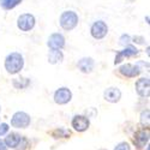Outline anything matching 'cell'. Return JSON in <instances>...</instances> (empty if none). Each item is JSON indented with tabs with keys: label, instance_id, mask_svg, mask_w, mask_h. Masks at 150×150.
Returning <instances> with one entry per match:
<instances>
[{
	"label": "cell",
	"instance_id": "obj_11",
	"mask_svg": "<svg viewBox=\"0 0 150 150\" xmlns=\"http://www.w3.org/2000/svg\"><path fill=\"white\" fill-rule=\"evenodd\" d=\"M138 54V49L137 48H134V47H132V46H127L126 48L124 49V51H120L118 54H117V57H115V64H119L120 61H122L124 60V58H130V57H134V55H137Z\"/></svg>",
	"mask_w": 150,
	"mask_h": 150
},
{
	"label": "cell",
	"instance_id": "obj_23",
	"mask_svg": "<svg viewBox=\"0 0 150 150\" xmlns=\"http://www.w3.org/2000/svg\"><path fill=\"white\" fill-rule=\"evenodd\" d=\"M0 150H7V146L3 141H0Z\"/></svg>",
	"mask_w": 150,
	"mask_h": 150
},
{
	"label": "cell",
	"instance_id": "obj_25",
	"mask_svg": "<svg viewBox=\"0 0 150 150\" xmlns=\"http://www.w3.org/2000/svg\"><path fill=\"white\" fill-rule=\"evenodd\" d=\"M101 150H105V149H101Z\"/></svg>",
	"mask_w": 150,
	"mask_h": 150
},
{
	"label": "cell",
	"instance_id": "obj_22",
	"mask_svg": "<svg viewBox=\"0 0 150 150\" xmlns=\"http://www.w3.org/2000/svg\"><path fill=\"white\" fill-rule=\"evenodd\" d=\"M7 131H8V125L7 124H1L0 125V136L5 134Z\"/></svg>",
	"mask_w": 150,
	"mask_h": 150
},
{
	"label": "cell",
	"instance_id": "obj_10",
	"mask_svg": "<svg viewBox=\"0 0 150 150\" xmlns=\"http://www.w3.org/2000/svg\"><path fill=\"white\" fill-rule=\"evenodd\" d=\"M120 73L124 74L126 77H136L141 73V69H139V62L137 65H131V64H126L120 67Z\"/></svg>",
	"mask_w": 150,
	"mask_h": 150
},
{
	"label": "cell",
	"instance_id": "obj_21",
	"mask_svg": "<svg viewBox=\"0 0 150 150\" xmlns=\"http://www.w3.org/2000/svg\"><path fill=\"white\" fill-rule=\"evenodd\" d=\"M129 42H130V36H129V35H122V36L120 37V45L125 46V45L129 43Z\"/></svg>",
	"mask_w": 150,
	"mask_h": 150
},
{
	"label": "cell",
	"instance_id": "obj_15",
	"mask_svg": "<svg viewBox=\"0 0 150 150\" xmlns=\"http://www.w3.org/2000/svg\"><path fill=\"white\" fill-rule=\"evenodd\" d=\"M22 138H21V136L17 134V133H10L7 137H6V139H5V144L10 148H16L18 146V144L21 143Z\"/></svg>",
	"mask_w": 150,
	"mask_h": 150
},
{
	"label": "cell",
	"instance_id": "obj_9",
	"mask_svg": "<svg viewBox=\"0 0 150 150\" xmlns=\"http://www.w3.org/2000/svg\"><path fill=\"white\" fill-rule=\"evenodd\" d=\"M48 46L51 49H61L65 46V39L61 34H53L48 39Z\"/></svg>",
	"mask_w": 150,
	"mask_h": 150
},
{
	"label": "cell",
	"instance_id": "obj_7",
	"mask_svg": "<svg viewBox=\"0 0 150 150\" xmlns=\"http://www.w3.org/2000/svg\"><path fill=\"white\" fill-rule=\"evenodd\" d=\"M72 126L76 131L83 132L89 127V119L83 115H76L72 119Z\"/></svg>",
	"mask_w": 150,
	"mask_h": 150
},
{
	"label": "cell",
	"instance_id": "obj_6",
	"mask_svg": "<svg viewBox=\"0 0 150 150\" xmlns=\"http://www.w3.org/2000/svg\"><path fill=\"white\" fill-rule=\"evenodd\" d=\"M71 97H72V94L67 88H60L54 94V101L58 105H65L70 101Z\"/></svg>",
	"mask_w": 150,
	"mask_h": 150
},
{
	"label": "cell",
	"instance_id": "obj_16",
	"mask_svg": "<svg viewBox=\"0 0 150 150\" xmlns=\"http://www.w3.org/2000/svg\"><path fill=\"white\" fill-rule=\"evenodd\" d=\"M62 53L59 51V49H51L49 51V54H48V61L51 64H57V62H61L62 61Z\"/></svg>",
	"mask_w": 150,
	"mask_h": 150
},
{
	"label": "cell",
	"instance_id": "obj_2",
	"mask_svg": "<svg viewBox=\"0 0 150 150\" xmlns=\"http://www.w3.org/2000/svg\"><path fill=\"white\" fill-rule=\"evenodd\" d=\"M78 24V16L73 11H65L60 17V25L65 30H72Z\"/></svg>",
	"mask_w": 150,
	"mask_h": 150
},
{
	"label": "cell",
	"instance_id": "obj_17",
	"mask_svg": "<svg viewBox=\"0 0 150 150\" xmlns=\"http://www.w3.org/2000/svg\"><path fill=\"white\" fill-rule=\"evenodd\" d=\"M22 0H0V5H1L5 10H11L16 7Z\"/></svg>",
	"mask_w": 150,
	"mask_h": 150
},
{
	"label": "cell",
	"instance_id": "obj_12",
	"mask_svg": "<svg viewBox=\"0 0 150 150\" xmlns=\"http://www.w3.org/2000/svg\"><path fill=\"white\" fill-rule=\"evenodd\" d=\"M78 69L84 72V73H89L93 71L94 69V60L91 58H83L78 61V64H77Z\"/></svg>",
	"mask_w": 150,
	"mask_h": 150
},
{
	"label": "cell",
	"instance_id": "obj_13",
	"mask_svg": "<svg viewBox=\"0 0 150 150\" xmlns=\"http://www.w3.org/2000/svg\"><path fill=\"white\" fill-rule=\"evenodd\" d=\"M121 97V93L118 88H108L106 91H105V98L109 102H118Z\"/></svg>",
	"mask_w": 150,
	"mask_h": 150
},
{
	"label": "cell",
	"instance_id": "obj_14",
	"mask_svg": "<svg viewBox=\"0 0 150 150\" xmlns=\"http://www.w3.org/2000/svg\"><path fill=\"white\" fill-rule=\"evenodd\" d=\"M148 142H149V133L148 132L139 131V132L136 133V136H134V144L138 148L144 146L145 144H148Z\"/></svg>",
	"mask_w": 150,
	"mask_h": 150
},
{
	"label": "cell",
	"instance_id": "obj_8",
	"mask_svg": "<svg viewBox=\"0 0 150 150\" xmlns=\"http://www.w3.org/2000/svg\"><path fill=\"white\" fill-rule=\"evenodd\" d=\"M150 82L148 78H141L136 82V91L142 97H148L150 93Z\"/></svg>",
	"mask_w": 150,
	"mask_h": 150
},
{
	"label": "cell",
	"instance_id": "obj_20",
	"mask_svg": "<svg viewBox=\"0 0 150 150\" xmlns=\"http://www.w3.org/2000/svg\"><path fill=\"white\" fill-rule=\"evenodd\" d=\"M53 134H54V136L59 134L60 137H67V136H70V132H67V131H65V130H62V129H59V130H57Z\"/></svg>",
	"mask_w": 150,
	"mask_h": 150
},
{
	"label": "cell",
	"instance_id": "obj_5",
	"mask_svg": "<svg viewBox=\"0 0 150 150\" xmlns=\"http://www.w3.org/2000/svg\"><path fill=\"white\" fill-rule=\"evenodd\" d=\"M18 28L22 30V31H29L34 28L35 25V18L33 15H29V13H24L19 18H18V23H17Z\"/></svg>",
	"mask_w": 150,
	"mask_h": 150
},
{
	"label": "cell",
	"instance_id": "obj_1",
	"mask_svg": "<svg viewBox=\"0 0 150 150\" xmlns=\"http://www.w3.org/2000/svg\"><path fill=\"white\" fill-rule=\"evenodd\" d=\"M23 65H24V60L19 53H11L10 55H7V58L5 60V69L11 74L19 72L22 70Z\"/></svg>",
	"mask_w": 150,
	"mask_h": 150
},
{
	"label": "cell",
	"instance_id": "obj_3",
	"mask_svg": "<svg viewBox=\"0 0 150 150\" xmlns=\"http://www.w3.org/2000/svg\"><path fill=\"white\" fill-rule=\"evenodd\" d=\"M30 124V117L24 113V112H17V113L12 117L11 125L17 129H25Z\"/></svg>",
	"mask_w": 150,
	"mask_h": 150
},
{
	"label": "cell",
	"instance_id": "obj_4",
	"mask_svg": "<svg viewBox=\"0 0 150 150\" xmlns=\"http://www.w3.org/2000/svg\"><path fill=\"white\" fill-rule=\"evenodd\" d=\"M108 33V27H107V24L102 21H97L93 24V27H91V35L94 39H103V37L107 35Z\"/></svg>",
	"mask_w": 150,
	"mask_h": 150
},
{
	"label": "cell",
	"instance_id": "obj_19",
	"mask_svg": "<svg viewBox=\"0 0 150 150\" xmlns=\"http://www.w3.org/2000/svg\"><path fill=\"white\" fill-rule=\"evenodd\" d=\"M114 150H131V149H130V145H129L127 143L122 142V143L118 144V145H117V148H115Z\"/></svg>",
	"mask_w": 150,
	"mask_h": 150
},
{
	"label": "cell",
	"instance_id": "obj_24",
	"mask_svg": "<svg viewBox=\"0 0 150 150\" xmlns=\"http://www.w3.org/2000/svg\"><path fill=\"white\" fill-rule=\"evenodd\" d=\"M127 1H129V3H133V1H134V0H127Z\"/></svg>",
	"mask_w": 150,
	"mask_h": 150
},
{
	"label": "cell",
	"instance_id": "obj_18",
	"mask_svg": "<svg viewBox=\"0 0 150 150\" xmlns=\"http://www.w3.org/2000/svg\"><path fill=\"white\" fill-rule=\"evenodd\" d=\"M142 124L143 125H149V109L144 110L143 113H142Z\"/></svg>",
	"mask_w": 150,
	"mask_h": 150
}]
</instances>
